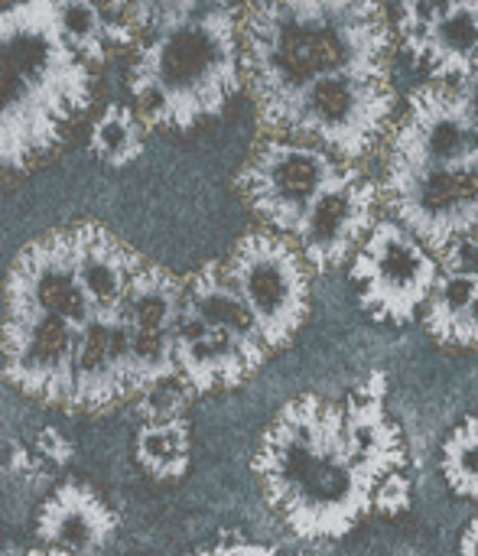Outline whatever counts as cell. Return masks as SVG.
<instances>
[{"instance_id": "obj_23", "label": "cell", "mask_w": 478, "mask_h": 556, "mask_svg": "<svg viewBox=\"0 0 478 556\" xmlns=\"http://www.w3.org/2000/svg\"><path fill=\"white\" fill-rule=\"evenodd\" d=\"M52 7H55V23H59L62 39H65L88 65L104 62V59H108V49H111L114 42H111V29H108V20H104L101 3H88V0H59V3H52Z\"/></svg>"}, {"instance_id": "obj_18", "label": "cell", "mask_w": 478, "mask_h": 556, "mask_svg": "<svg viewBox=\"0 0 478 556\" xmlns=\"http://www.w3.org/2000/svg\"><path fill=\"white\" fill-rule=\"evenodd\" d=\"M345 437L362 466H368L378 479L404 469V440L398 427L385 414V375L375 371L368 384H362L345 401Z\"/></svg>"}, {"instance_id": "obj_11", "label": "cell", "mask_w": 478, "mask_h": 556, "mask_svg": "<svg viewBox=\"0 0 478 556\" xmlns=\"http://www.w3.org/2000/svg\"><path fill=\"white\" fill-rule=\"evenodd\" d=\"M7 303L33 306L85 329L98 319L81 277L75 228H52L29 241L7 274Z\"/></svg>"}, {"instance_id": "obj_2", "label": "cell", "mask_w": 478, "mask_h": 556, "mask_svg": "<svg viewBox=\"0 0 478 556\" xmlns=\"http://www.w3.org/2000/svg\"><path fill=\"white\" fill-rule=\"evenodd\" d=\"M134 111L147 130H189L222 114L244 81L241 7L166 0L134 3Z\"/></svg>"}, {"instance_id": "obj_32", "label": "cell", "mask_w": 478, "mask_h": 556, "mask_svg": "<svg viewBox=\"0 0 478 556\" xmlns=\"http://www.w3.org/2000/svg\"><path fill=\"white\" fill-rule=\"evenodd\" d=\"M450 345H463V349H476L478 345V296L476 303L463 313V319L456 323Z\"/></svg>"}, {"instance_id": "obj_4", "label": "cell", "mask_w": 478, "mask_h": 556, "mask_svg": "<svg viewBox=\"0 0 478 556\" xmlns=\"http://www.w3.org/2000/svg\"><path fill=\"white\" fill-rule=\"evenodd\" d=\"M0 163L23 173L55 150L91 101V65L62 39L49 0L0 13Z\"/></svg>"}, {"instance_id": "obj_14", "label": "cell", "mask_w": 478, "mask_h": 556, "mask_svg": "<svg viewBox=\"0 0 478 556\" xmlns=\"http://www.w3.org/2000/svg\"><path fill=\"white\" fill-rule=\"evenodd\" d=\"M173 339H176V371L192 391L202 394L228 391L244 384L257 371V365L238 342L209 329L189 306H183L173 326Z\"/></svg>"}, {"instance_id": "obj_17", "label": "cell", "mask_w": 478, "mask_h": 556, "mask_svg": "<svg viewBox=\"0 0 478 556\" xmlns=\"http://www.w3.org/2000/svg\"><path fill=\"white\" fill-rule=\"evenodd\" d=\"M186 306L215 332L228 336L231 342H238L251 362L261 368L267 358V342L257 329L254 313L248 309L244 296L238 293V287L228 277L225 261H209L202 264L196 274L186 277Z\"/></svg>"}, {"instance_id": "obj_22", "label": "cell", "mask_w": 478, "mask_h": 556, "mask_svg": "<svg viewBox=\"0 0 478 556\" xmlns=\"http://www.w3.org/2000/svg\"><path fill=\"white\" fill-rule=\"evenodd\" d=\"M137 463L156 479H179L189 469L186 417H176L166 424H143L137 433Z\"/></svg>"}, {"instance_id": "obj_1", "label": "cell", "mask_w": 478, "mask_h": 556, "mask_svg": "<svg viewBox=\"0 0 478 556\" xmlns=\"http://www.w3.org/2000/svg\"><path fill=\"white\" fill-rule=\"evenodd\" d=\"M391 23L368 0H280L241 7V62L261 127L277 130L287 108L342 72L391 75Z\"/></svg>"}, {"instance_id": "obj_9", "label": "cell", "mask_w": 478, "mask_h": 556, "mask_svg": "<svg viewBox=\"0 0 478 556\" xmlns=\"http://www.w3.org/2000/svg\"><path fill=\"white\" fill-rule=\"evenodd\" d=\"M381 195L401 222L430 254H443L456 238L478 231V160L437 169L385 176Z\"/></svg>"}, {"instance_id": "obj_34", "label": "cell", "mask_w": 478, "mask_h": 556, "mask_svg": "<svg viewBox=\"0 0 478 556\" xmlns=\"http://www.w3.org/2000/svg\"><path fill=\"white\" fill-rule=\"evenodd\" d=\"M7 472H23V476H33V463L23 450H16L13 443H7Z\"/></svg>"}, {"instance_id": "obj_21", "label": "cell", "mask_w": 478, "mask_h": 556, "mask_svg": "<svg viewBox=\"0 0 478 556\" xmlns=\"http://www.w3.org/2000/svg\"><path fill=\"white\" fill-rule=\"evenodd\" d=\"M147 127L134 108L111 101L91 127V153L108 166H130L143 153Z\"/></svg>"}, {"instance_id": "obj_27", "label": "cell", "mask_w": 478, "mask_h": 556, "mask_svg": "<svg viewBox=\"0 0 478 556\" xmlns=\"http://www.w3.org/2000/svg\"><path fill=\"white\" fill-rule=\"evenodd\" d=\"M440 7L443 3H433V0H411V3H401V10H398L401 39L417 59H424V49H427L430 29L440 16Z\"/></svg>"}, {"instance_id": "obj_6", "label": "cell", "mask_w": 478, "mask_h": 556, "mask_svg": "<svg viewBox=\"0 0 478 556\" xmlns=\"http://www.w3.org/2000/svg\"><path fill=\"white\" fill-rule=\"evenodd\" d=\"M225 267L267 349H284L310 313V264L300 248L271 228H257L235 244Z\"/></svg>"}, {"instance_id": "obj_13", "label": "cell", "mask_w": 478, "mask_h": 556, "mask_svg": "<svg viewBox=\"0 0 478 556\" xmlns=\"http://www.w3.org/2000/svg\"><path fill=\"white\" fill-rule=\"evenodd\" d=\"M124 397H134L130 326L121 316H98L75 345L68 410H108Z\"/></svg>"}, {"instance_id": "obj_16", "label": "cell", "mask_w": 478, "mask_h": 556, "mask_svg": "<svg viewBox=\"0 0 478 556\" xmlns=\"http://www.w3.org/2000/svg\"><path fill=\"white\" fill-rule=\"evenodd\" d=\"M117 528L114 511L81 482H65L55 495L39 508L36 534L46 547L62 554H95L111 541Z\"/></svg>"}, {"instance_id": "obj_5", "label": "cell", "mask_w": 478, "mask_h": 556, "mask_svg": "<svg viewBox=\"0 0 478 556\" xmlns=\"http://www.w3.org/2000/svg\"><path fill=\"white\" fill-rule=\"evenodd\" d=\"M391 75L342 72L310 85L280 117L271 137L297 140L332 153L342 163L368 156L394 114Z\"/></svg>"}, {"instance_id": "obj_3", "label": "cell", "mask_w": 478, "mask_h": 556, "mask_svg": "<svg viewBox=\"0 0 478 556\" xmlns=\"http://www.w3.org/2000/svg\"><path fill=\"white\" fill-rule=\"evenodd\" d=\"M264 498L303 541L345 538L372 508L378 476L345 437V404L303 394L277 410L251 463Z\"/></svg>"}, {"instance_id": "obj_10", "label": "cell", "mask_w": 478, "mask_h": 556, "mask_svg": "<svg viewBox=\"0 0 478 556\" xmlns=\"http://www.w3.org/2000/svg\"><path fill=\"white\" fill-rule=\"evenodd\" d=\"M81 329L33 306H3V375L26 397L68 407Z\"/></svg>"}, {"instance_id": "obj_8", "label": "cell", "mask_w": 478, "mask_h": 556, "mask_svg": "<svg viewBox=\"0 0 478 556\" xmlns=\"http://www.w3.org/2000/svg\"><path fill=\"white\" fill-rule=\"evenodd\" d=\"M440 274V261L394 218L378 222L352 261L362 309L388 323L414 319V313L430 303Z\"/></svg>"}, {"instance_id": "obj_31", "label": "cell", "mask_w": 478, "mask_h": 556, "mask_svg": "<svg viewBox=\"0 0 478 556\" xmlns=\"http://www.w3.org/2000/svg\"><path fill=\"white\" fill-rule=\"evenodd\" d=\"M36 453H39L42 463H49V466H68L72 456H75L72 443H68L59 430H52V427H46V430L36 433Z\"/></svg>"}, {"instance_id": "obj_29", "label": "cell", "mask_w": 478, "mask_h": 556, "mask_svg": "<svg viewBox=\"0 0 478 556\" xmlns=\"http://www.w3.org/2000/svg\"><path fill=\"white\" fill-rule=\"evenodd\" d=\"M440 257V270L450 277L473 280L478 287V238H456Z\"/></svg>"}, {"instance_id": "obj_37", "label": "cell", "mask_w": 478, "mask_h": 556, "mask_svg": "<svg viewBox=\"0 0 478 556\" xmlns=\"http://www.w3.org/2000/svg\"><path fill=\"white\" fill-rule=\"evenodd\" d=\"M476 81H478V78H476Z\"/></svg>"}, {"instance_id": "obj_35", "label": "cell", "mask_w": 478, "mask_h": 556, "mask_svg": "<svg viewBox=\"0 0 478 556\" xmlns=\"http://www.w3.org/2000/svg\"><path fill=\"white\" fill-rule=\"evenodd\" d=\"M460 556H478V518H476V521H469V528L463 531Z\"/></svg>"}, {"instance_id": "obj_33", "label": "cell", "mask_w": 478, "mask_h": 556, "mask_svg": "<svg viewBox=\"0 0 478 556\" xmlns=\"http://www.w3.org/2000/svg\"><path fill=\"white\" fill-rule=\"evenodd\" d=\"M218 556H280L274 547H261V544H225L215 551Z\"/></svg>"}, {"instance_id": "obj_28", "label": "cell", "mask_w": 478, "mask_h": 556, "mask_svg": "<svg viewBox=\"0 0 478 556\" xmlns=\"http://www.w3.org/2000/svg\"><path fill=\"white\" fill-rule=\"evenodd\" d=\"M189 384L183 378H169L153 384L147 394H140V414L147 417V424H166L183 417V407L189 401Z\"/></svg>"}, {"instance_id": "obj_26", "label": "cell", "mask_w": 478, "mask_h": 556, "mask_svg": "<svg viewBox=\"0 0 478 556\" xmlns=\"http://www.w3.org/2000/svg\"><path fill=\"white\" fill-rule=\"evenodd\" d=\"M443 476L456 495L478 502V417L463 420L443 443Z\"/></svg>"}, {"instance_id": "obj_24", "label": "cell", "mask_w": 478, "mask_h": 556, "mask_svg": "<svg viewBox=\"0 0 478 556\" xmlns=\"http://www.w3.org/2000/svg\"><path fill=\"white\" fill-rule=\"evenodd\" d=\"M179 378L173 332H134L130 329V391L147 394L153 384Z\"/></svg>"}, {"instance_id": "obj_30", "label": "cell", "mask_w": 478, "mask_h": 556, "mask_svg": "<svg viewBox=\"0 0 478 556\" xmlns=\"http://www.w3.org/2000/svg\"><path fill=\"white\" fill-rule=\"evenodd\" d=\"M411 508V479L404 472H391L375 489V511L381 515H404Z\"/></svg>"}, {"instance_id": "obj_20", "label": "cell", "mask_w": 478, "mask_h": 556, "mask_svg": "<svg viewBox=\"0 0 478 556\" xmlns=\"http://www.w3.org/2000/svg\"><path fill=\"white\" fill-rule=\"evenodd\" d=\"M183 306H186V280L173 277L156 264H147L137 274L121 306V319L134 332H173Z\"/></svg>"}, {"instance_id": "obj_19", "label": "cell", "mask_w": 478, "mask_h": 556, "mask_svg": "<svg viewBox=\"0 0 478 556\" xmlns=\"http://www.w3.org/2000/svg\"><path fill=\"white\" fill-rule=\"evenodd\" d=\"M424 62L433 81H476L478 78V3H443L430 29Z\"/></svg>"}, {"instance_id": "obj_12", "label": "cell", "mask_w": 478, "mask_h": 556, "mask_svg": "<svg viewBox=\"0 0 478 556\" xmlns=\"http://www.w3.org/2000/svg\"><path fill=\"white\" fill-rule=\"evenodd\" d=\"M378 195H381L378 182L362 176L355 166H345L342 176L313 202L300 231L293 235L306 264L316 270H336L345 261H355L352 254L362 251L358 244H365L378 225L375 222Z\"/></svg>"}, {"instance_id": "obj_7", "label": "cell", "mask_w": 478, "mask_h": 556, "mask_svg": "<svg viewBox=\"0 0 478 556\" xmlns=\"http://www.w3.org/2000/svg\"><path fill=\"white\" fill-rule=\"evenodd\" d=\"M345 166L349 163L319 147L267 137L241 166L238 192L271 231L293 238L313 202L342 176Z\"/></svg>"}, {"instance_id": "obj_25", "label": "cell", "mask_w": 478, "mask_h": 556, "mask_svg": "<svg viewBox=\"0 0 478 556\" xmlns=\"http://www.w3.org/2000/svg\"><path fill=\"white\" fill-rule=\"evenodd\" d=\"M478 287L473 280H463V277H450V274H440L433 293H430V303H427V329L437 342L450 345L453 339V329L456 323L463 319V313L476 303Z\"/></svg>"}, {"instance_id": "obj_36", "label": "cell", "mask_w": 478, "mask_h": 556, "mask_svg": "<svg viewBox=\"0 0 478 556\" xmlns=\"http://www.w3.org/2000/svg\"><path fill=\"white\" fill-rule=\"evenodd\" d=\"M189 556H218V554H215V551H205V554L199 551V554H189Z\"/></svg>"}, {"instance_id": "obj_15", "label": "cell", "mask_w": 478, "mask_h": 556, "mask_svg": "<svg viewBox=\"0 0 478 556\" xmlns=\"http://www.w3.org/2000/svg\"><path fill=\"white\" fill-rule=\"evenodd\" d=\"M78 277L98 316H121V306L147 261L98 222L75 225Z\"/></svg>"}]
</instances>
